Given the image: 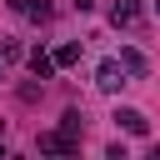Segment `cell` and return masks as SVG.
Segmentation results:
<instances>
[{
  "label": "cell",
  "instance_id": "cell-1",
  "mask_svg": "<svg viewBox=\"0 0 160 160\" xmlns=\"http://www.w3.org/2000/svg\"><path fill=\"white\" fill-rule=\"evenodd\" d=\"M35 145H40V155H75V150H80V140L65 135V130H45Z\"/></svg>",
  "mask_w": 160,
  "mask_h": 160
},
{
  "label": "cell",
  "instance_id": "cell-2",
  "mask_svg": "<svg viewBox=\"0 0 160 160\" xmlns=\"http://www.w3.org/2000/svg\"><path fill=\"white\" fill-rule=\"evenodd\" d=\"M95 85H100L105 95H115V90L125 85V65H120V60H100V70H95Z\"/></svg>",
  "mask_w": 160,
  "mask_h": 160
},
{
  "label": "cell",
  "instance_id": "cell-3",
  "mask_svg": "<svg viewBox=\"0 0 160 160\" xmlns=\"http://www.w3.org/2000/svg\"><path fill=\"white\" fill-rule=\"evenodd\" d=\"M110 120H115L125 135H145V130H150V120H145L135 105H115V115H110Z\"/></svg>",
  "mask_w": 160,
  "mask_h": 160
},
{
  "label": "cell",
  "instance_id": "cell-4",
  "mask_svg": "<svg viewBox=\"0 0 160 160\" xmlns=\"http://www.w3.org/2000/svg\"><path fill=\"white\" fill-rule=\"evenodd\" d=\"M10 10H15V15H25V20H40V25L55 15V5H50V0H10Z\"/></svg>",
  "mask_w": 160,
  "mask_h": 160
},
{
  "label": "cell",
  "instance_id": "cell-5",
  "mask_svg": "<svg viewBox=\"0 0 160 160\" xmlns=\"http://www.w3.org/2000/svg\"><path fill=\"white\" fill-rule=\"evenodd\" d=\"M25 60H30V75H35V80H50V75H55V60H50V50H40V45H35Z\"/></svg>",
  "mask_w": 160,
  "mask_h": 160
},
{
  "label": "cell",
  "instance_id": "cell-6",
  "mask_svg": "<svg viewBox=\"0 0 160 160\" xmlns=\"http://www.w3.org/2000/svg\"><path fill=\"white\" fill-rule=\"evenodd\" d=\"M110 20L115 25H140V0H115L110 5Z\"/></svg>",
  "mask_w": 160,
  "mask_h": 160
},
{
  "label": "cell",
  "instance_id": "cell-7",
  "mask_svg": "<svg viewBox=\"0 0 160 160\" xmlns=\"http://www.w3.org/2000/svg\"><path fill=\"white\" fill-rule=\"evenodd\" d=\"M50 60H55V70H70V65L80 60V45H75V40H65V45H55V50H50Z\"/></svg>",
  "mask_w": 160,
  "mask_h": 160
},
{
  "label": "cell",
  "instance_id": "cell-8",
  "mask_svg": "<svg viewBox=\"0 0 160 160\" xmlns=\"http://www.w3.org/2000/svg\"><path fill=\"white\" fill-rule=\"evenodd\" d=\"M120 65H125V75H145V70H150V60H145L140 50H130V45L120 50Z\"/></svg>",
  "mask_w": 160,
  "mask_h": 160
},
{
  "label": "cell",
  "instance_id": "cell-9",
  "mask_svg": "<svg viewBox=\"0 0 160 160\" xmlns=\"http://www.w3.org/2000/svg\"><path fill=\"white\" fill-rule=\"evenodd\" d=\"M60 130L80 140V135H85V115H80V110H65V115H60Z\"/></svg>",
  "mask_w": 160,
  "mask_h": 160
},
{
  "label": "cell",
  "instance_id": "cell-10",
  "mask_svg": "<svg viewBox=\"0 0 160 160\" xmlns=\"http://www.w3.org/2000/svg\"><path fill=\"white\" fill-rule=\"evenodd\" d=\"M0 80H5V55H0Z\"/></svg>",
  "mask_w": 160,
  "mask_h": 160
},
{
  "label": "cell",
  "instance_id": "cell-11",
  "mask_svg": "<svg viewBox=\"0 0 160 160\" xmlns=\"http://www.w3.org/2000/svg\"><path fill=\"white\" fill-rule=\"evenodd\" d=\"M0 140H5V120H0Z\"/></svg>",
  "mask_w": 160,
  "mask_h": 160
},
{
  "label": "cell",
  "instance_id": "cell-12",
  "mask_svg": "<svg viewBox=\"0 0 160 160\" xmlns=\"http://www.w3.org/2000/svg\"><path fill=\"white\" fill-rule=\"evenodd\" d=\"M150 5H155V10H160V0H150Z\"/></svg>",
  "mask_w": 160,
  "mask_h": 160
}]
</instances>
